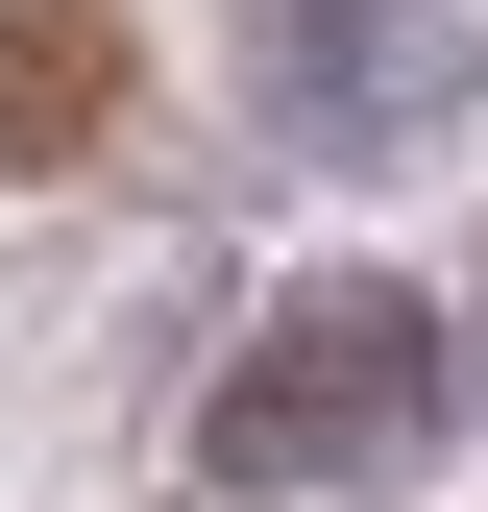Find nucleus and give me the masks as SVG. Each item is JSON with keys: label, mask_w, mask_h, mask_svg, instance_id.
Segmentation results:
<instances>
[{"label": "nucleus", "mask_w": 488, "mask_h": 512, "mask_svg": "<svg viewBox=\"0 0 488 512\" xmlns=\"http://www.w3.org/2000/svg\"><path fill=\"white\" fill-rule=\"evenodd\" d=\"M122 122V0H0V171H74Z\"/></svg>", "instance_id": "obj_2"}, {"label": "nucleus", "mask_w": 488, "mask_h": 512, "mask_svg": "<svg viewBox=\"0 0 488 512\" xmlns=\"http://www.w3.org/2000/svg\"><path fill=\"white\" fill-rule=\"evenodd\" d=\"M391 439H415V317L391 293L269 317V366L220 391V464H391Z\"/></svg>", "instance_id": "obj_1"}]
</instances>
